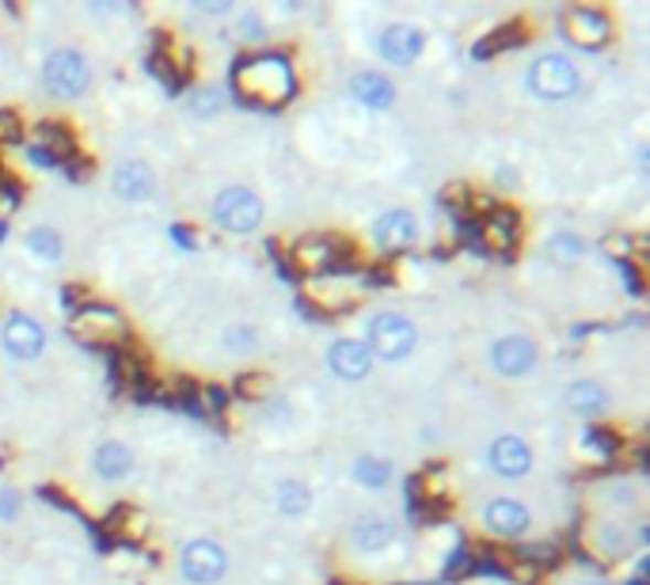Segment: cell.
I'll return each instance as SVG.
<instances>
[{
  "label": "cell",
  "instance_id": "6da1fadb",
  "mask_svg": "<svg viewBox=\"0 0 650 585\" xmlns=\"http://www.w3.org/2000/svg\"><path fill=\"white\" fill-rule=\"evenodd\" d=\"M233 88L244 103L281 107V103H289L297 92L294 65L281 54H252L233 68Z\"/></svg>",
  "mask_w": 650,
  "mask_h": 585
},
{
  "label": "cell",
  "instance_id": "7a4b0ae2",
  "mask_svg": "<svg viewBox=\"0 0 650 585\" xmlns=\"http://www.w3.org/2000/svg\"><path fill=\"white\" fill-rule=\"evenodd\" d=\"M578 68L567 62L563 54H541L533 65H529V92L536 99H571L578 92Z\"/></svg>",
  "mask_w": 650,
  "mask_h": 585
},
{
  "label": "cell",
  "instance_id": "3957f363",
  "mask_svg": "<svg viewBox=\"0 0 650 585\" xmlns=\"http://www.w3.org/2000/svg\"><path fill=\"white\" fill-rule=\"evenodd\" d=\"M42 81H46V88L54 92V96L76 99L92 88V68L84 62V54H76V50H54V54L46 57V65H42Z\"/></svg>",
  "mask_w": 650,
  "mask_h": 585
},
{
  "label": "cell",
  "instance_id": "277c9868",
  "mask_svg": "<svg viewBox=\"0 0 650 585\" xmlns=\"http://www.w3.org/2000/svg\"><path fill=\"white\" fill-rule=\"evenodd\" d=\"M213 221L225 232H252L263 221V198L247 187H228L213 198Z\"/></svg>",
  "mask_w": 650,
  "mask_h": 585
},
{
  "label": "cell",
  "instance_id": "5b68a950",
  "mask_svg": "<svg viewBox=\"0 0 650 585\" xmlns=\"http://www.w3.org/2000/svg\"><path fill=\"white\" fill-rule=\"evenodd\" d=\"M68 331L84 342H96V347H118L126 339V320L110 305H84L73 312Z\"/></svg>",
  "mask_w": 650,
  "mask_h": 585
},
{
  "label": "cell",
  "instance_id": "8992f818",
  "mask_svg": "<svg viewBox=\"0 0 650 585\" xmlns=\"http://www.w3.org/2000/svg\"><path fill=\"white\" fill-rule=\"evenodd\" d=\"M418 331L415 323L396 312H381L370 320V354H381L384 361H399L415 350Z\"/></svg>",
  "mask_w": 650,
  "mask_h": 585
},
{
  "label": "cell",
  "instance_id": "52a82bcc",
  "mask_svg": "<svg viewBox=\"0 0 650 585\" xmlns=\"http://www.w3.org/2000/svg\"><path fill=\"white\" fill-rule=\"evenodd\" d=\"M563 34L582 50H597L612 39V20L601 8H567L563 12Z\"/></svg>",
  "mask_w": 650,
  "mask_h": 585
},
{
  "label": "cell",
  "instance_id": "ba28073f",
  "mask_svg": "<svg viewBox=\"0 0 650 585\" xmlns=\"http://www.w3.org/2000/svg\"><path fill=\"white\" fill-rule=\"evenodd\" d=\"M225 566H228V559L221 552V544H213V540H191V544L183 547V555H179V571L194 585H213L225 574Z\"/></svg>",
  "mask_w": 650,
  "mask_h": 585
},
{
  "label": "cell",
  "instance_id": "9c48e42d",
  "mask_svg": "<svg viewBox=\"0 0 650 585\" xmlns=\"http://www.w3.org/2000/svg\"><path fill=\"white\" fill-rule=\"evenodd\" d=\"M536 347L525 339V334H507V339H499L491 347V365H494V373H502V376H525V373H533L536 369Z\"/></svg>",
  "mask_w": 650,
  "mask_h": 585
},
{
  "label": "cell",
  "instance_id": "30bf717a",
  "mask_svg": "<svg viewBox=\"0 0 650 585\" xmlns=\"http://www.w3.org/2000/svg\"><path fill=\"white\" fill-rule=\"evenodd\" d=\"M339 252H342V247H335V240L305 236V240H297V244L289 247V263H294V270H301V274H308V278H316V274H328L331 266L339 263Z\"/></svg>",
  "mask_w": 650,
  "mask_h": 585
},
{
  "label": "cell",
  "instance_id": "8fae6325",
  "mask_svg": "<svg viewBox=\"0 0 650 585\" xmlns=\"http://www.w3.org/2000/svg\"><path fill=\"white\" fill-rule=\"evenodd\" d=\"M0 339H4V350L12 358L20 361H31L42 354V347H46V334H42V327L31 320V316L15 312L4 320V331H0Z\"/></svg>",
  "mask_w": 650,
  "mask_h": 585
},
{
  "label": "cell",
  "instance_id": "7c38bea8",
  "mask_svg": "<svg viewBox=\"0 0 650 585\" xmlns=\"http://www.w3.org/2000/svg\"><path fill=\"white\" fill-rule=\"evenodd\" d=\"M376 50H381V57L388 65H411L423 54V31L411 28V23H392V28L381 31Z\"/></svg>",
  "mask_w": 650,
  "mask_h": 585
},
{
  "label": "cell",
  "instance_id": "4fadbf2b",
  "mask_svg": "<svg viewBox=\"0 0 650 585\" xmlns=\"http://www.w3.org/2000/svg\"><path fill=\"white\" fill-rule=\"evenodd\" d=\"M373 236H376V247L381 252H407L411 244L418 240V221H415V213H407V210H388L381 221H376V228H373Z\"/></svg>",
  "mask_w": 650,
  "mask_h": 585
},
{
  "label": "cell",
  "instance_id": "5bb4252c",
  "mask_svg": "<svg viewBox=\"0 0 650 585\" xmlns=\"http://www.w3.org/2000/svg\"><path fill=\"white\" fill-rule=\"evenodd\" d=\"M328 365H331V373L342 376V381H362V376H370V369H373V354L365 342L339 339V342H331V350H328Z\"/></svg>",
  "mask_w": 650,
  "mask_h": 585
},
{
  "label": "cell",
  "instance_id": "9a60e30c",
  "mask_svg": "<svg viewBox=\"0 0 650 585\" xmlns=\"http://www.w3.org/2000/svg\"><path fill=\"white\" fill-rule=\"evenodd\" d=\"M350 96H354L362 107H373V110H388L392 103H396V84L388 81V76L373 73V68H365V73H354L350 76Z\"/></svg>",
  "mask_w": 650,
  "mask_h": 585
},
{
  "label": "cell",
  "instance_id": "2e32d148",
  "mask_svg": "<svg viewBox=\"0 0 650 585\" xmlns=\"http://www.w3.org/2000/svg\"><path fill=\"white\" fill-rule=\"evenodd\" d=\"M529 510L521 502H513V498H499V502H491L483 510V524L494 532V536H502V540H513V536H521V532L529 529Z\"/></svg>",
  "mask_w": 650,
  "mask_h": 585
},
{
  "label": "cell",
  "instance_id": "e0dca14e",
  "mask_svg": "<svg viewBox=\"0 0 650 585\" xmlns=\"http://www.w3.org/2000/svg\"><path fill=\"white\" fill-rule=\"evenodd\" d=\"M110 187H115V194L126 198V202H145V198L157 194V179H152V171L137 160L118 163L115 176H110Z\"/></svg>",
  "mask_w": 650,
  "mask_h": 585
},
{
  "label": "cell",
  "instance_id": "ac0fdd59",
  "mask_svg": "<svg viewBox=\"0 0 650 585\" xmlns=\"http://www.w3.org/2000/svg\"><path fill=\"white\" fill-rule=\"evenodd\" d=\"M491 468L499 471V476L507 479H518L525 476L529 468H533V453H529V445L521 442V437H499V442L491 445Z\"/></svg>",
  "mask_w": 650,
  "mask_h": 585
},
{
  "label": "cell",
  "instance_id": "d6986e66",
  "mask_svg": "<svg viewBox=\"0 0 650 585\" xmlns=\"http://www.w3.org/2000/svg\"><path fill=\"white\" fill-rule=\"evenodd\" d=\"M392 536H396L392 521L376 518V513H365V518H358V524L350 529V544H354L358 552H365V555L384 552V547L392 544Z\"/></svg>",
  "mask_w": 650,
  "mask_h": 585
},
{
  "label": "cell",
  "instance_id": "ffe728a7",
  "mask_svg": "<svg viewBox=\"0 0 650 585\" xmlns=\"http://www.w3.org/2000/svg\"><path fill=\"white\" fill-rule=\"evenodd\" d=\"M483 240L494 252H507L518 244V213L513 210H491L483 217Z\"/></svg>",
  "mask_w": 650,
  "mask_h": 585
},
{
  "label": "cell",
  "instance_id": "44dd1931",
  "mask_svg": "<svg viewBox=\"0 0 650 585\" xmlns=\"http://www.w3.org/2000/svg\"><path fill=\"white\" fill-rule=\"evenodd\" d=\"M96 471L103 479H126L134 471V453L122 442H107L96 449Z\"/></svg>",
  "mask_w": 650,
  "mask_h": 585
},
{
  "label": "cell",
  "instance_id": "7402d4cb",
  "mask_svg": "<svg viewBox=\"0 0 650 585\" xmlns=\"http://www.w3.org/2000/svg\"><path fill=\"white\" fill-rule=\"evenodd\" d=\"M567 407L582 418H594L597 411H605V389L594 381H575L567 389Z\"/></svg>",
  "mask_w": 650,
  "mask_h": 585
},
{
  "label": "cell",
  "instance_id": "603a6c76",
  "mask_svg": "<svg viewBox=\"0 0 650 585\" xmlns=\"http://www.w3.org/2000/svg\"><path fill=\"white\" fill-rule=\"evenodd\" d=\"M145 529H149V524H145V518L134 510V506H118V510L107 518V532L118 540H141Z\"/></svg>",
  "mask_w": 650,
  "mask_h": 585
},
{
  "label": "cell",
  "instance_id": "cb8c5ba5",
  "mask_svg": "<svg viewBox=\"0 0 650 585\" xmlns=\"http://www.w3.org/2000/svg\"><path fill=\"white\" fill-rule=\"evenodd\" d=\"M39 145H42V149H46L57 163L73 157V137L65 134L62 123H42V126H39Z\"/></svg>",
  "mask_w": 650,
  "mask_h": 585
},
{
  "label": "cell",
  "instance_id": "d4e9b609",
  "mask_svg": "<svg viewBox=\"0 0 650 585\" xmlns=\"http://www.w3.org/2000/svg\"><path fill=\"white\" fill-rule=\"evenodd\" d=\"M350 476H354L362 487L381 490L392 479V464L388 460H376V456H362V460H354V471H350Z\"/></svg>",
  "mask_w": 650,
  "mask_h": 585
},
{
  "label": "cell",
  "instance_id": "484cf974",
  "mask_svg": "<svg viewBox=\"0 0 650 585\" xmlns=\"http://www.w3.org/2000/svg\"><path fill=\"white\" fill-rule=\"evenodd\" d=\"M28 247L34 259H46V263H57L62 259V236H57L54 228H31L28 232Z\"/></svg>",
  "mask_w": 650,
  "mask_h": 585
},
{
  "label": "cell",
  "instance_id": "4316f807",
  "mask_svg": "<svg viewBox=\"0 0 650 585\" xmlns=\"http://www.w3.org/2000/svg\"><path fill=\"white\" fill-rule=\"evenodd\" d=\"M278 510L289 518H301L308 510V487L305 483H281L278 487Z\"/></svg>",
  "mask_w": 650,
  "mask_h": 585
},
{
  "label": "cell",
  "instance_id": "83f0119b",
  "mask_svg": "<svg viewBox=\"0 0 650 585\" xmlns=\"http://www.w3.org/2000/svg\"><path fill=\"white\" fill-rule=\"evenodd\" d=\"M513 42H521L518 28H502V31H494L487 42H479V46H476V57H487V54H494V50H507V46H513Z\"/></svg>",
  "mask_w": 650,
  "mask_h": 585
},
{
  "label": "cell",
  "instance_id": "f1b7e54d",
  "mask_svg": "<svg viewBox=\"0 0 650 585\" xmlns=\"http://www.w3.org/2000/svg\"><path fill=\"white\" fill-rule=\"evenodd\" d=\"M236 392L244 395V400H259V395L270 392V376H259V373H244L236 384Z\"/></svg>",
  "mask_w": 650,
  "mask_h": 585
},
{
  "label": "cell",
  "instance_id": "f546056e",
  "mask_svg": "<svg viewBox=\"0 0 650 585\" xmlns=\"http://www.w3.org/2000/svg\"><path fill=\"white\" fill-rule=\"evenodd\" d=\"M225 347L228 350H252L255 347V331H252V327H228V331H225Z\"/></svg>",
  "mask_w": 650,
  "mask_h": 585
},
{
  "label": "cell",
  "instance_id": "4dcf8cb0",
  "mask_svg": "<svg viewBox=\"0 0 650 585\" xmlns=\"http://www.w3.org/2000/svg\"><path fill=\"white\" fill-rule=\"evenodd\" d=\"M202 395H205L202 411H210V415H221V411H225V403H228L225 389H202Z\"/></svg>",
  "mask_w": 650,
  "mask_h": 585
},
{
  "label": "cell",
  "instance_id": "1f68e13d",
  "mask_svg": "<svg viewBox=\"0 0 650 585\" xmlns=\"http://www.w3.org/2000/svg\"><path fill=\"white\" fill-rule=\"evenodd\" d=\"M20 137V118L12 110H0V141H15Z\"/></svg>",
  "mask_w": 650,
  "mask_h": 585
},
{
  "label": "cell",
  "instance_id": "d6a6232c",
  "mask_svg": "<svg viewBox=\"0 0 650 585\" xmlns=\"http://www.w3.org/2000/svg\"><path fill=\"white\" fill-rule=\"evenodd\" d=\"M239 31H244V34H239V39H247V42L263 39V20H259V15H255V12H247L244 20H239Z\"/></svg>",
  "mask_w": 650,
  "mask_h": 585
},
{
  "label": "cell",
  "instance_id": "836d02e7",
  "mask_svg": "<svg viewBox=\"0 0 650 585\" xmlns=\"http://www.w3.org/2000/svg\"><path fill=\"white\" fill-rule=\"evenodd\" d=\"M15 510H20V498H15L12 490H0V518L12 521V518H15Z\"/></svg>",
  "mask_w": 650,
  "mask_h": 585
},
{
  "label": "cell",
  "instance_id": "e575fe53",
  "mask_svg": "<svg viewBox=\"0 0 650 585\" xmlns=\"http://www.w3.org/2000/svg\"><path fill=\"white\" fill-rule=\"evenodd\" d=\"M28 157H31L34 168H57V160L50 157V152L42 149V145H31V149H28Z\"/></svg>",
  "mask_w": 650,
  "mask_h": 585
},
{
  "label": "cell",
  "instance_id": "d590c367",
  "mask_svg": "<svg viewBox=\"0 0 650 585\" xmlns=\"http://www.w3.org/2000/svg\"><path fill=\"white\" fill-rule=\"evenodd\" d=\"M171 236H175L183 247H194V236H191V232H187V228H171Z\"/></svg>",
  "mask_w": 650,
  "mask_h": 585
},
{
  "label": "cell",
  "instance_id": "8d00e7d4",
  "mask_svg": "<svg viewBox=\"0 0 650 585\" xmlns=\"http://www.w3.org/2000/svg\"><path fill=\"white\" fill-rule=\"evenodd\" d=\"M199 12H228V4H221V0H205V4H199Z\"/></svg>",
  "mask_w": 650,
  "mask_h": 585
},
{
  "label": "cell",
  "instance_id": "74e56055",
  "mask_svg": "<svg viewBox=\"0 0 650 585\" xmlns=\"http://www.w3.org/2000/svg\"><path fill=\"white\" fill-rule=\"evenodd\" d=\"M0 240H4V221H0Z\"/></svg>",
  "mask_w": 650,
  "mask_h": 585
},
{
  "label": "cell",
  "instance_id": "f35d334b",
  "mask_svg": "<svg viewBox=\"0 0 650 585\" xmlns=\"http://www.w3.org/2000/svg\"><path fill=\"white\" fill-rule=\"evenodd\" d=\"M589 585H601V582H589Z\"/></svg>",
  "mask_w": 650,
  "mask_h": 585
}]
</instances>
